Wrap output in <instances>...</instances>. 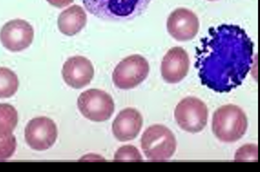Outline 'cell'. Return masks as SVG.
<instances>
[{"instance_id": "12", "label": "cell", "mask_w": 260, "mask_h": 172, "mask_svg": "<svg viewBox=\"0 0 260 172\" xmlns=\"http://www.w3.org/2000/svg\"><path fill=\"white\" fill-rule=\"evenodd\" d=\"M62 76L69 86L80 89L91 82L94 78V66L87 58L74 56L66 61Z\"/></svg>"}, {"instance_id": "18", "label": "cell", "mask_w": 260, "mask_h": 172, "mask_svg": "<svg viewBox=\"0 0 260 172\" xmlns=\"http://www.w3.org/2000/svg\"><path fill=\"white\" fill-rule=\"evenodd\" d=\"M17 148V141L12 133L0 136V161L10 159Z\"/></svg>"}, {"instance_id": "1", "label": "cell", "mask_w": 260, "mask_h": 172, "mask_svg": "<svg viewBox=\"0 0 260 172\" xmlns=\"http://www.w3.org/2000/svg\"><path fill=\"white\" fill-rule=\"evenodd\" d=\"M253 47L246 30L238 25L209 28L196 50L195 66L201 82L215 92L232 91L251 70Z\"/></svg>"}, {"instance_id": "6", "label": "cell", "mask_w": 260, "mask_h": 172, "mask_svg": "<svg viewBox=\"0 0 260 172\" xmlns=\"http://www.w3.org/2000/svg\"><path fill=\"white\" fill-rule=\"evenodd\" d=\"M174 118L184 131L201 132L208 124V107L197 97H187L177 104Z\"/></svg>"}, {"instance_id": "8", "label": "cell", "mask_w": 260, "mask_h": 172, "mask_svg": "<svg viewBox=\"0 0 260 172\" xmlns=\"http://www.w3.org/2000/svg\"><path fill=\"white\" fill-rule=\"evenodd\" d=\"M57 137V125L49 118H35L26 124L25 129L26 144L35 151H46L50 149L55 144Z\"/></svg>"}, {"instance_id": "3", "label": "cell", "mask_w": 260, "mask_h": 172, "mask_svg": "<svg viewBox=\"0 0 260 172\" xmlns=\"http://www.w3.org/2000/svg\"><path fill=\"white\" fill-rule=\"evenodd\" d=\"M246 113L236 105H225L217 109L212 118V132L223 143L239 141L247 130Z\"/></svg>"}, {"instance_id": "19", "label": "cell", "mask_w": 260, "mask_h": 172, "mask_svg": "<svg viewBox=\"0 0 260 172\" xmlns=\"http://www.w3.org/2000/svg\"><path fill=\"white\" fill-rule=\"evenodd\" d=\"M258 147L256 145H247L241 147L236 155H235V161H255L257 160L258 157V152H257Z\"/></svg>"}, {"instance_id": "5", "label": "cell", "mask_w": 260, "mask_h": 172, "mask_svg": "<svg viewBox=\"0 0 260 172\" xmlns=\"http://www.w3.org/2000/svg\"><path fill=\"white\" fill-rule=\"evenodd\" d=\"M149 73L148 61L141 55L134 54L117 64L113 73V81L119 89H133L147 79Z\"/></svg>"}, {"instance_id": "20", "label": "cell", "mask_w": 260, "mask_h": 172, "mask_svg": "<svg viewBox=\"0 0 260 172\" xmlns=\"http://www.w3.org/2000/svg\"><path fill=\"white\" fill-rule=\"evenodd\" d=\"M47 2L57 8H64L74 2V0H47Z\"/></svg>"}, {"instance_id": "4", "label": "cell", "mask_w": 260, "mask_h": 172, "mask_svg": "<svg viewBox=\"0 0 260 172\" xmlns=\"http://www.w3.org/2000/svg\"><path fill=\"white\" fill-rule=\"evenodd\" d=\"M177 142L174 134L162 124L148 127L141 138V148L150 161L169 160L175 153Z\"/></svg>"}, {"instance_id": "13", "label": "cell", "mask_w": 260, "mask_h": 172, "mask_svg": "<svg viewBox=\"0 0 260 172\" xmlns=\"http://www.w3.org/2000/svg\"><path fill=\"white\" fill-rule=\"evenodd\" d=\"M142 115L133 108H126L119 112L113 122V134L118 141L125 142L135 139L142 129Z\"/></svg>"}, {"instance_id": "10", "label": "cell", "mask_w": 260, "mask_h": 172, "mask_svg": "<svg viewBox=\"0 0 260 172\" xmlns=\"http://www.w3.org/2000/svg\"><path fill=\"white\" fill-rule=\"evenodd\" d=\"M167 27L169 35L177 41L195 39L200 29V21L193 11L187 8H177L168 18Z\"/></svg>"}, {"instance_id": "2", "label": "cell", "mask_w": 260, "mask_h": 172, "mask_svg": "<svg viewBox=\"0 0 260 172\" xmlns=\"http://www.w3.org/2000/svg\"><path fill=\"white\" fill-rule=\"evenodd\" d=\"M89 13L105 21L124 22L141 16L151 0H82Z\"/></svg>"}, {"instance_id": "15", "label": "cell", "mask_w": 260, "mask_h": 172, "mask_svg": "<svg viewBox=\"0 0 260 172\" xmlns=\"http://www.w3.org/2000/svg\"><path fill=\"white\" fill-rule=\"evenodd\" d=\"M19 88L17 75L8 67H0V98H10Z\"/></svg>"}, {"instance_id": "14", "label": "cell", "mask_w": 260, "mask_h": 172, "mask_svg": "<svg viewBox=\"0 0 260 172\" xmlns=\"http://www.w3.org/2000/svg\"><path fill=\"white\" fill-rule=\"evenodd\" d=\"M86 22L87 16L84 9L78 5H73L59 15L58 27L63 35L73 37L81 31Z\"/></svg>"}, {"instance_id": "17", "label": "cell", "mask_w": 260, "mask_h": 172, "mask_svg": "<svg viewBox=\"0 0 260 172\" xmlns=\"http://www.w3.org/2000/svg\"><path fill=\"white\" fill-rule=\"evenodd\" d=\"M115 161H143L139 150L135 146L126 145L120 147L115 154Z\"/></svg>"}, {"instance_id": "16", "label": "cell", "mask_w": 260, "mask_h": 172, "mask_svg": "<svg viewBox=\"0 0 260 172\" xmlns=\"http://www.w3.org/2000/svg\"><path fill=\"white\" fill-rule=\"evenodd\" d=\"M18 124V113L9 104H0V136H5L14 131Z\"/></svg>"}, {"instance_id": "7", "label": "cell", "mask_w": 260, "mask_h": 172, "mask_svg": "<svg viewBox=\"0 0 260 172\" xmlns=\"http://www.w3.org/2000/svg\"><path fill=\"white\" fill-rule=\"evenodd\" d=\"M78 107L84 118L95 122L110 119L115 112V102L112 96L100 89H89L80 94Z\"/></svg>"}, {"instance_id": "21", "label": "cell", "mask_w": 260, "mask_h": 172, "mask_svg": "<svg viewBox=\"0 0 260 172\" xmlns=\"http://www.w3.org/2000/svg\"><path fill=\"white\" fill-rule=\"evenodd\" d=\"M209 1H216V0H209Z\"/></svg>"}, {"instance_id": "11", "label": "cell", "mask_w": 260, "mask_h": 172, "mask_svg": "<svg viewBox=\"0 0 260 172\" xmlns=\"http://www.w3.org/2000/svg\"><path fill=\"white\" fill-rule=\"evenodd\" d=\"M189 67L190 59L188 53L182 47H172L162 59L160 66L161 77L166 82L175 84L186 78Z\"/></svg>"}, {"instance_id": "9", "label": "cell", "mask_w": 260, "mask_h": 172, "mask_svg": "<svg viewBox=\"0 0 260 172\" xmlns=\"http://www.w3.org/2000/svg\"><path fill=\"white\" fill-rule=\"evenodd\" d=\"M34 37L35 31L31 25L21 19L9 21L0 30L2 45L12 52H20L29 47Z\"/></svg>"}]
</instances>
